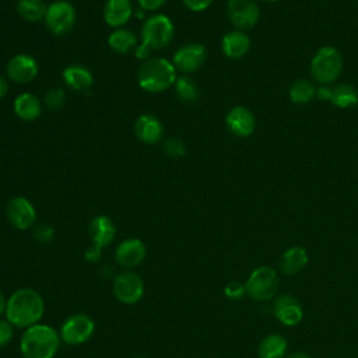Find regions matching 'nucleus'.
<instances>
[{
	"mask_svg": "<svg viewBox=\"0 0 358 358\" xmlns=\"http://www.w3.org/2000/svg\"><path fill=\"white\" fill-rule=\"evenodd\" d=\"M45 310L41 294L32 288H20L8 299L6 319L14 326L28 329L39 323Z\"/></svg>",
	"mask_w": 358,
	"mask_h": 358,
	"instance_id": "f257e3e1",
	"label": "nucleus"
},
{
	"mask_svg": "<svg viewBox=\"0 0 358 358\" xmlns=\"http://www.w3.org/2000/svg\"><path fill=\"white\" fill-rule=\"evenodd\" d=\"M175 34L173 22L165 14H154L148 17L141 28V43L134 49V55L140 60L150 59L151 50L166 48Z\"/></svg>",
	"mask_w": 358,
	"mask_h": 358,
	"instance_id": "f03ea898",
	"label": "nucleus"
},
{
	"mask_svg": "<svg viewBox=\"0 0 358 358\" xmlns=\"http://www.w3.org/2000/svg\"><path fill=\"white\" fill-rule=\"evenodd\" d=\"M176 69L165 57H150L141 63L137 71V83L141 90L151 94L166 91L176 83Z\"/></svg>",
	"mask_w": 358,
	"mask_h": 358,
	"instance_id": "7ed1b4c3",
	"label": "nucleus"
},
{
	"mask_svg": "<svg viewBox=\"0 0 358 358\" xmlns=\"http://www.w3.org/2000/svg\"><path fill=\"white\" fill-rule=\"evenodd\" d=\"M60 344V334L48 324H34L25 329L20 348L24 358H53Z\"/></svg>",
	"mask_w": 358,
	"mask_h": 358,
	"instance_id": "20e7f679",
	"label": "nucleus"
},
{
	"mask_svg": "<svg viewBox=\"0 0 358 358\" xmlns=\"http://www.w3.org/2000/svg\"><path fill=\"white\" fill-rule=\"evenodd\" d=\"M343 69V59L338 50L333 46L320 48L310 62L312 77L322 84L336 81Z\"/></svg>",
	"mask_w": 358,
	"mask_h": 358,
	"instance_id": "39448f33",
	"label": "nucleus"
},
{
	"mask_svg": "<svg viewBox=\"0 0 358 358\" xmlns=\"http://www.w3.org/2000/svg\"><path fill=\"white\" fill-rule=\"evenodd\" d=\"M280 285L277 271L270 266H260L255 268L246 280V294L259 302L271 299Z\"/></svg>",
	"mask_w": 358,
	"mask_h": 358,
	"instance_id": "423d86ee",
	"label": "nucleus"
},
{
	"mask_svg": "<svg viewBox=\"0 0 358 358\" xmlns=\"http://www.w3.org/2000/svg\"><path fill=\"white\" fill-rule=\"evenodd\" d=\"M88 231H90L92 245L85 252V257L90 262H96L101 257L102 249L112 243V241L116 235V228L109 217L98 215V217L92 218V221L90 222Z\"/></svg>",
	"mask_w": 358,
	"mask_h": 358,
	"instance_id": "0eeeda50",
	"label": "nucleus"
},
{
	"mask_svg": "<svg viewBox=\"0 0 358 358\" xmlns=\"http://www.w3.org/2000/svg\"><path fill=\"white\" fill-rule=\"evenodd\" d=\"M43 20L52 34L64 35L74 27L76 10L73 4L67 0H56L48 4Z\"/></svg>",
	"mask_w": 358,
	"mask_h": 358,
	"instance_id": "6e6552de",
	"label": "nucleus"
},
{
	"mask_svg": "<svg viewBox=\"0 0 358 358\" xmlns=\"http://www.w3.org/2000/svg\"><path fill=\"white\" fill-rule=\"evenodd\" d=\"M95 330L94 320L84 315L77 313L70 316L60 329V338L70 345H80L91 338Z\"/></svg>",
	"mask_w": 358,
	"mask_h": 358,
	"instance_id": "1a4fd4ad",
	"label": "nucleus"
},
{
	"mask_svg": "<svg viewBox=\"0 0 358 358\" xmlns=\"http://www.w3.org/2000/svg\"><path fill=\"white\" fill-rule=\"evenodd\" d=\"M206 60H207L206 46L196 42L180 46L173 53V57H172V63L176 71H180L183 74H189L199 70Z\"/></svg>",
	"mask_w": 358,
	"mask_h": 358,
	"instance_id": "9d476101",
	"label": "nucleus"
},
{
	"mask_svg": "<svg viewBox=\"0 0 358 358\" xmlns=\"http://www.w3.org/2000/svg\"><path fill=\"white\" fill-rule=\"evenodd\" d=\"M113 294L122 303L133 305L144 295L143 280L133 271H123L113 280Z\"/></svg>",
	"mask_w": 358,
	"mask_h": 358,
	"instance_id": "9b49d317",
	"label": "nucleus"
},
{
	"mask_svg": "<svg viewBox=\"0 0 358 358\" xmlns=\"http://www.w3.org/2000/svg\"><path fill=\"white\" fill-rule=\"evenodd\" d=\"M227 13L232 25L239 31L253 28L260 17V10L253 0H229Z\"/></svg>",
	"mask_w": 358,
	"mask_h": 358,
	"instance_id": "f8f14e48",
	"label": "nucleus"
},
{
	"mask_svg": "<svg viewBox=\"0 0 358 358\" xmlns=\"http://www.w3.org/2000/svg\"><path fill=\"white\" fill-rule=\"evenodd\" d=\"M38 71L39 66L36 60L27 53H18L13 56L6 66L7 77L17 84L31 83L38 76Z\"/></svg>",
	"mask_w": 358,
	"mask_h": 358,
	"instance_id": "ddd939ff",
	"label": "nucleus"
},
{
	"mask_svg": "<svg viewBox=\"0 0 358 358\" xmlns=\"http://www.w3.org/2000/svg\"><path fill=\"white\" fill-rule=\"evenodd\" d=\"M7 218L14 228L22 231L34 225L36 211L28 199L24 196H15L7 204Z\"/></svg>",
	"mask_w": 358,
	"mask_h": 358,
	"instance_id": "4468645a",
	"label": "nucleus"
},
{
	"mask_svg": "<svg viewBox=\"0 0 358 358\" xmlns=\"http://www.w3.org/2000/svg\"><path fill=\"white\" fill-rule=\"evenodd\" d=\"M273 313L284 326H296L303 317V310L299 301L288 294L275 298L273 303Z\"/></svg>",
	"mask_w": 358,
	"mask_h": 358,
	"instance_id": "2eb2a0df",
	"label": "nucleus"
},
{
	"mask_svg": "<svg viewBox=\"0 0 358 358\" xmlns=\"http://www.w3.org/2000/svg\"><path fill=\"white\" fill-rule=\"evenodd\" d=\"M147 249L143 241L137 238H130L119 243L115 250L116 262L126 268H131L138 266L145 257Z\"/></svg>",
	"mask_w": 358,
	"mask_h": 358,
	"instance_id": "dca6fc26",
	"label": "nucleus"
},
{
	"mask_svg": "<svg viewBox=\"0 0 358 358\" xmlns=\"http://www.w3.org/2000/svg\"><path fill=\"white\" fill-rule=\"evenodd\" d=\"M227 127L238 137H248L256 129L255 115L245 106L232 108L225 117Z\"/></svg>",
	"mask_w": 358,
	"mask_h": 358,
	"instance_id": "f3484780",
	"label": "nucleus"
},
{
	"mask_svg": "<svg viewBox=\"0 0 358 358\" xmlns=\"http://www.w3.org/2000/svg\"><path fill=\"white\" fill-rule=\"evenodd\" d=\"M136 137L145 144H155L164 136V126L158 117L150 113L140 115L134 122Z\"/></svg>",
	"mask_w": 358,
	"mask_h": 358,
	"instance_id": "a211bd4d",
	"label": "nucleus"
},
{
	"mask_svg": "<svg viewBox=\"0 0 358 358\" xmlns=\"http://www.w3.org/2000/svg\"><path fill=\"white\" fill-rule=\"evenodd\" d=\"M134 10L130 0H106L103 6V20L112 28H122L129 22Z\"/></svg>",
	"mask_w": 358,
	"mask_h": 358,
	"instance_id": "6ab92c4d",
	"label": "nucleus"
},
{
	"mask_svg": "<svg viewBox=\"0 0 358 358\" xmlns=\"http://www.w3.org/2000/svg\"><path fill=\"white\" fill-rule=\"evenodd\" d=\"M309 262V256L305 248L302 246H292L288 248L278 260L280 270L284 275H295L301 273Z\"/></svg>",
	"mask_w": 358,
	"mask_h": 358,
	"instance_id": "aec40b11",
	"label": "nucleus"
},
{
	"mask_svg": "<svg viewBox=\"0 0 358 358\" xmlns=\"http://www.w3.org/2000/svg\"><path fill=\"white\" fill-rule=\"evenodd\" d=\"M250 41L243 31H229L222 36L221 50L229 59H239L245 56L249 50Z\"/></svg>",
	"mask_w": 358,
	"mask_h": 358,
	"instance_id": "412c9836",
	"label": "nucleus"
},
{
	"mask_svg": "<svg viewBox=\"0 0 358 358\" xmlns=\"http://www.w3.org/2000/svg\"><path fill=\"white\" fill-rule=\"evenodd\" d=\"M64 83L74 91H88L94 84L92 73L83 64H70L64 67L63 73Z\"/></svg>",
	"mask_w": 358,
	"mask_h": 358,
	"instance_id": "4be33fe9",
	"label": "nucleus"
},
{
	"mask_svg": "<svg viewBox=\"0 0 358 358\" xmlns=\"http://www.w3.org/2000/svg\"><path fill=\"white\" fill-rule=\"evenodd\" d=\"M14 113L25 122H32L39 117L42 112V105L39 98L32 92H22L20 94L13 103Z\"/></svg>",
	"mask_w": 358,
	"mask_h": 358,
	"instance_id": "5701e85b",
	"label": "nucleus"
},
{
	"mask_svg": "<svg viewBox=\"0 0 358 358\" xmlns=\"http://www.w3.org/2000/svg\"><path fill=\"white\" fill-rule=\"evenodd\" d=\"M287 340L278 334H267L257 347L259 358H285L287 354Z\"/></svg>",
	"mask_w": 358,
	"mask_h": 358,
	"instance_id": "b1692460",
	"label": "nucleus"
},
{
	"mask_svg": "<svg viewBox=\"0 0 358 358\" xmlns=\"http://www.w3.org/2000/svg\"><path fill=\"white\" fill-rule=\"evenodd\" d=\"M108 45L113 52L120 55L134 52V49L138 46L134 32L126 28H116L115 31H112L108 36Z\"/></svg>",
	"mask_w": 358,
	"mask_h": 358,
	"instance_id": "393cba45",
	"label": "nucleus"
},
{
	"mask_svg": "<svg viewBox=\"0 0 358 358\" xmlns=\"http://www.w3.org/2000/svg\"><path fill=\"white\" fill-rule=\"evenodd\" d=\"M15 10L24 21L38 22L45 18L48 4L43 0H18Z\"/></svg>",
	"mask_w": 358,
	"mask_h": 358,
	"instance_id": "a878e982",
	"label": "nucleus"
},
{
	"mask_svg": "<svg viewBox=\"0 0 358 358\" xmlns=\"http://www.w3.org/2000/svg\"><path fill=\"white\" fill-rule=\"evenodd\" d=\"M330 101L337 108H351L358 103V91L350 84H340L333 88V95Z\"/></svg>",
	"mask_w": 358,
	"mask_h": 358,
	"instance_id": "bb28decb",
	"label": "nucleus"
},
{
	"mask_svg": "<svg viewBox=\"0 0 358 358\" xmlns=\"http://www.w3.org/2000/svg\"><path fill=\"white\" fill-rule=\"evenodd\" d=\"M315 95L316 88L308 80H298L289 88V99L298 105L308 103L309 101H312Z\"/></svg>",
	"mask_w": 358,
	"mask_h": 358,
	"instance_id": "cd10ccee",
	"label": "nucleus"
},
{
	"mask_svg": "<svg viewBox=\"0 0 358 358\" xmlns=\"http://www.w3.org/2000/svg\"><path fill=\"white\" fill-rule=\"evenodd\" d=\"M175 91L179 99L183 102H194L199 98V88L196 83L187 76H180L176 78Z\"/></svg>",
	"mask_w": 358,
	"mask_h": 358,
	"instance_id": "c85d7f7f",
	"label": "nucleus"
},
{
	"mask_svg": "<svg viewBox=\"0 0 358 358\" xmlns=\"http://www.w3.org/2000/svg\"><path fill=\"white\" fill-rule=\"evenodd\" d=\"M43 102L49 110H60L66 103V94L62 88H52L45 94Z\"/></svg>",
	"mask_w": 358,
	"mask_h": 358,
	"instance_id": "c756f323",
	"label": "nucleus"
},
{
	"mask_svg": "<svg viewBox=\"0 0 358 358\" xmlns=\"http://www.w3.org/2000/svg\"><path fill=\"white\" fill-rule=\"evenodd\" d=\"M164 151L171 158H180L186 154V145L179 137H168L164 141Z\"/></svg>",
	"mask_w": 358,
	"mask_h": 358,
	"instance_id": "7c9ffc66",
	"label": "nucleus"
},
{
	"mask_svg": "<svg viewBox=\"0 0 358 358\" xmlns=\"http://www.w3.org/2000/svg\"><path fill=\"white\" fill-rule=\"evenodd\" d=\"M224 294L227 298L229 299H241L245 294H246V287L245 284H242L241 281H229L227 285H225V289H224Z\"/></svg>",
	"mask_w": 358,
	"mask_h": 358,
	"instance_id": "2f4dec72",
	"label": "nucleus"
},
{
	"mask_svg": "<svg viewBox=\"0 0 358 358\" xmlns=\"http://www.w3.org/2000/svg\"><path fill=\"white\" fill-rule=\"evenodd\" d=\"M53 235H55L53 228H52L49 224H45V222L38 224V225L35 227V229H34V236H35V239L39 241V242H43V243L50 242V241L53 239Z\"/></svg>",
	"mask_w": 358,
	"mask_h": 358,
	"instance_id": "473e14b6",
	"label": "nucleus"
},
{
	"mask_svg": "<svg viewBox=\"0 0 358 358\" xmlns=\"http://www.w3.org/2000/svg\"><path fill=\"white\" fill-rule=\"evenodd\" d=\"M13 327L14 326L7 319L6 320H0V348L6 347L11 341L13 334H14Z\"/></svg>",
	"mask_w": 358,
	"mask_h": 358,
	"instance_id": "72a5a7b5",
	"label": "nucleus"
},
{
	"mask_svg": "<svg viewBox=\"0 0 358 358\" xmlns=\"http://www.w3.org/2000/svg\"><path fill=\"white\" fill-rule=\"evenodd\" d=\"M182 1H183V4H185L189 10L196 11V13L204 11V10L208 8V7L211 6V3H213V0H182Z\"/></svg>",
	"mask_w": 358,
	"mask_h": 358,
	"instance_id": "f704fd0d",
	"label": "nucleus"
},
{
	"mask_svg": "<svg viewBox=\"0 0 358 358\" xmlns=\"http://www.w3.org/2000/svg\"><path fill=\"white\" fill-rule=\"evenodd\" d=\"M166 0H137L140 8L144 11H155L165 4Z\"/></svg>",
	"mask_w": 358,
	"mask_h": 358,
	"instance_id": "c9c22d12",
	"label": "nucleus"
},
{
	"mask_svg": "<svg viewBox=\"0 0 358 358\" xmlns=\"http://www.w3.org/2000/svg\"><path fill=\"white\" fill-rule=\"evenodd\" d=\"M333 95V88H329L327 85H322L316 90V95L320 101H330Z\"/></svg>",
	"mask_w": 358,
	"mask_h": 358,
	"instance_id": "e433bc0d",
	"label": "nucleus"
},
{
	"mask_svg": "<svg viewBox=\"0 0 358 358\" xmlns=\"http://www.w3.org/2000/svg\"><path fill=\"white\" fill-rule=\"evenodd\" d=\"M7 91H8V83L3 76H0V99L7 94Z\"/></svg>",
	"mask_w": 358,
	"mask_h": 358,
	"instance_id": "4c0bfd02",
	"label": "nucleus"
},
{
	"mask_svg": "<svg viewBox=\"0 0 358 358\" xmlns=\"http://www.w3.org/2000/svg\"><path fill=\"white\" fill-rule=\"evenodd\" d=\"M285 358H312L309 354L306 352H302V351H295V352H291L288 354Z\"/></svg>",
	"mask_w": 358,
	"mask_h": 358,
	"instance_id": "58836bf2",
	"label": "nucleus"
},
{
	"mask_svg": "<svg viewBox=\"0 0 358 358\" xmlns=\"http://www.w3.org/2000/svg\"><path fill=\"white\" fill-rule=\"evenodd\" d=\"M6 306H7V301H6L4 295L0 292V316L6 312Z\"/></svg>",
	"mask_w": 358,
	"mask_h": 358,
	"instance_id": "ea45409f",
	"label": "nucleus"
},
{
	"mask_svg": "<svg viewBox=\"0 0 358 358\" xmlns=\"http://www.w3.org/2000/svg\"><path fill=\"white\" fill-rule=\"evenodd\" d=\"M266 1H277V0H266Z\"/></svg>",
	"mask_w": 358,
	"mask_h": 358,
	"instance_id": "a19ab883",
	"label": "nucleus"
}]
</instances>
